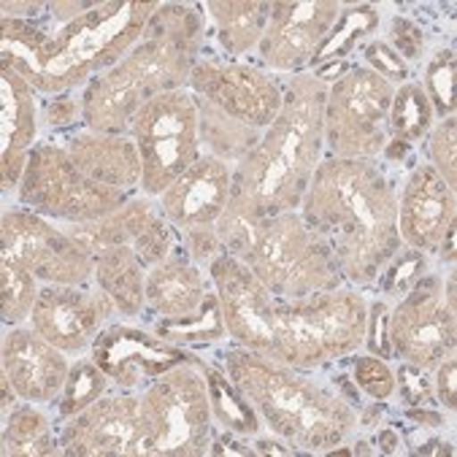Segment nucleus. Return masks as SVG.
Segmentation results:
<instances>
[{
    "mask_svg": "<svg viewBox=\"0 0 457 457\" xmlns=\"http://www.w3.org/2000/svg\"><path fill=\"white\" fill-rule=\"evenodd\" d=\"M57 441L68 457H154L141 414V395L122 390L106 393L65 420Z\"/></svg>",
    "mask_w": 457,
    "mask_h": 457,
    "instance_id": "16",
    "label": "nucleus"
},
{
    "mask_svg": "<svg viewBox=\"0 0 457 457\" xmlns=\"http://www.w3.org/2000/svg\"><path fill=\"white\" fill-rule=\"evenodd\" d=\"M187 89L198 101L257 133L273 125L285 104V84L273 73L217 57H201L193 65Z\"/></svg>",
    "mask_w": 457,
    "mask_h": 457,
    "instance_id": "14",
    "label": "nucleus"
},
{
    "mask_svg": "<svg viewBox=\"0 0 457 457\" xmlns=\"http://www.w3.org/2000/svg\"><path fill=\"white\" fill-rule=\"evenodd\" d=\"M454 190L433 170L430 162L411 168L403 193H398V233L409 249L438 254L444 238L454 230Z\"/></svg>",
    "mask_w": 457,
    "mask_h": 457,
    "instance_id": "20",
    "label": "nucleus"
},
{
    "mask_svg": "<svg viewBox=\"0 0 457 457\" xmlns=\"http://www.w3.org/2000/svg\"><path fill=\"white\" fill-rule=\"evenodd\" d=\"M230 181H233V168L220 157L204 152L157 198V206L179 233L217 225L230 198Z\"/></svg>",
    "mask_w": 457,
    "mask_h": 457,
    "instance_id": "21",
    "label": "nucleus"
},
{
    "mask_svg": "<svg viewBox=\"0 0 457 457\" xmlns=\"http://www.w3.org/2000/svg\"><path fill=\"white\" fill-rule=\"evenodd\" d=\"M206 22L198 6L160 4L141 41L81 89V128L128 136L136 114L154 96L181 89L201 60Z\"/></svg>",
    "mask_w": 457,
    "mask_h": 457,
    "instance_id": "3",
    "label": "nucleus"
},
{
    "mask_svg": "<svg viewBox=\"0 0 457 457\" xmlns=\"http://www.w3.org/2000/svg\"><path fill=\"white\" fill-rule=\"evenodd\" d=\"M154 333L170 344H214V341L225 338L228 328H225V317H222V306H220L217 293H212L206 298L201 314H195L193 320H181V322L157 320Z\"/></svg>",
    "mask_w": 457,
    "mask_h": 457,
    "instance_id": "35",
    "label": "nucleus"
},
{
    "mask_svg": "<svg viewBox=\"0 0 457 457\" xmlns=\"http://www.w3.org/2000/svg\"><path fill=\"white\" fill-rule=\"evenodd\" d=\"M36 89L14 71L0 73V98H4V136H0V173L4 190L20 187L30 152L38 136V104Z\"/></svg>",
    "mask_w": 457,
    "mask_h": 457,
    "instance_id": "23",
    "label": "nucleus"
},
{
    "mask_svg": "<svg viewBox=\"0 0 457 457\" xmlns=\"http://www.w3.org/2000/svg\"><path fill=\"white\" fill-rule=\"evenodd\" d=\"M379 449H382V454H395L401 449V436L393 428H382L379 430Z\"/></svg>",
    "mask_w": 457,
    "mask_h": 457,
    "instance_id": "51",
    "label": "nucleus"
},
{
    "mask_svg": "<svg viewBox=\"0 0 457 457\" xmlns=\"http://www.w3.org/2000/svg\"><path fill=\"white\" fill-rule=\"evenodd\" d=\"M354 387L371 395L374 401H390L395 395V371L387 365V360L377 354H362L354 360L352 369Z\"/></svg>",
    "mask_w": 457,
    "mask_h": 457,
    "instance_id": "39",
    "label": "nucleus"
},
{
    "mask_svg": "<svg viewBox=\"0 0 457 457\" xmlns=\"http://www.w3.org/2000/svg\"><path fill=\"white\" fill-rule=\"evenodd\" d=\"M420 454H452V444H444V441H428L417 449Z\"/></svg>",
    "mask_w": 457,
    "mask_h": 457,
    "instance_id": "52",
    "label": "nucleus"
},
{
    "mask_svg": "<svg viewBox=\"0 0 457 457\" xmlns=\"http://www.w3.org/2000/svg\"><path fill=\"white\" fill-rule=\"evenodd\" d=\"M382 417V406H369L362 414H360V422L362 425H369V428H374V425H379L377 420Z\"/></svg>",
    "mask_w": 457,
    "mask_h": 457,
    "instance_id": "53",
    "label": "nucleus"
},
{
    "mask_svg": "<svg viewBox=\"0 0 457 457\" xmlns=\"http://www.w3.org/2000/svg\"><path fill=\"white\" fill-rule=\"evenodd\" d=\"M433 393H436V401L449 414H454V409H457V360H454V354H449L446 360H441L436 365Z\"/></svg>",
    "mask_w": 457,
    "mask_h": 457,
    "instance_id": "46",
    "label": "nucleus"
},
{
    "mask_svg": "<svg viewBox=\"0 0 457 457\" xmlns=\"http://www.w3.org/2000/svg\"><path fill=\"white\" fill-rule=\"evenodd\" d=\"M382 17H379V9L371 6V4H349V6H341V14L338 20L333 22V28L328 30L325 41L320 44L314 60H312V68L314 65H325V62H333V60H344L360 38L371 36L377 28H379Z\"/></svg>",
    "mask_w": 457,
    "mask_h": 457,
    "instance_id": "30",
    "label": "nucleus"
},
{
    "mask_svg": "<svg viewBox=\"0 0 457 457\" xmlns=\"http://www.w3.org/2000/svg\"><path fill=\"white\" fill-rule=\"evenodd\" d=\"M71 362L62 349L49 344L33 328L14 325L4 336V377L14 385L20 401L52 403L60 398Z\"/></svg>",
    "mask_w": 457,
    "mask_h": 457,
    "instance_id": "22",
    "label": "nucleus"
},
{
    "mask_svg": "<svg viewBox=\"0 0 457 457\" xmlns=\"http://www.w3.org/2000/svg\"><path fill=\"white\" fill-rule=\"evenodd\" d=\"M225 365L230 382L254 406L260 422L298 452H330L357 428L352 401L301 369L244 346L228 349Z\"/></svg>",
    "mask_w": 457,
    "mask_h": 457,
    "instance_id": "4",
    "label": "nucleus"
},
{
    "mask_svg": "<svg viewBox=\"0 0 457 457\" xmlns=\"http://www.w3.org/2000/svg\"><path fill=\"white\" fill-rule=\"evenodd\" d=\"M395 387L401 390V401L406 406H436L433 382L428 379L425 369H417L411 362H403L395 374Z\"/></svg>",
    "mask_w": 457,
    "mask_h": 457,
    "instance_id": "41",
    "label": "nucleus"
},
{
    "mask_svg": "<svg viewBox=\"0 0 457 457\" xmlns=\"http://www.w3.org/2000/svg\"><path fill=\"white\" fill-rule=\"evenodd\" d=\"M4 454L6 457H46L62 454L49 417L36 403L17 406L4 420Z\"/></svg>",
    "mask_w": 457,
    "mask_h": 457,
    "instance_id": "29",
    "label": "nucleus"
},
{
    "mask_svg": "<svg viewBox=\"0 0 457 457\" xmlns=\"http://www.w3.org/2000/svg\"><path fill=\"white\" fill-rule=\"evenodd\" d=\"M117 217L125 230L128 246L138 254V260L146 265V270L173 254L176 228L162 217L160 206H154L152 198H130L117 212Z\"/></svg>",
    "mask_w": 457,
    "mask_h": 457,
    "instance_id": "26",
    "label": "nucleus"
},
{
    "mask_svg": "<svg viewBox=\"0 0 457 457\" xmlns=\"http://www.w3.org/2000/svg\"><path fill=\"white\" fill-rule=\"evenodd\" d=\"M403 417L422 425V428H441L444 425V417L438 411H433V406H411L403 411Z\"/></svg>",
    "mask_w": 457,
    "mask_h": 457,
    "instance_id": "49",
    "label": "nucleus"
},
{
    "mask_svg": "<svg viewBox=\"0 0 457 457\" xmlns=\"http://www.w3.org/2000/svg\"><path fill=\"white\" fill-rule=\"evenodd\" d=\"M328 87L314 73L285 81L279 117L233 168L230 198L214 225L217 230L301 209L309 181L325 157Z\"/></svg>",
    "mask_w": 457,
    "mask_h": 457,
    "instance_id": "2",
    "label": "nucleus"
},
{
    "mask_svg": "<svg viewBox=\"0 0 457 457\" xmlns=\"http://www.w3.org/2000/svg\"><path fill=\"white\" fill-rule=\"evenodd\" d=\"M41 122H46V128H52V130L73 128L76 122H81V98L73 96V93L54 96V98L44 106Z\"/></svg>",
    "mask_w": 457,
    "mask_h": 457,
    "instance_id": "45",
    "label": "nucleus"
},
{
    "mask_svg": "<svg viewBox=\"0 0 457 457\" xmlns=\"http://www.w3.org/2000/svg\"><path fill=\"white\" fill-rule=\"evenodd\" d=\"M217 236L225 252L238 257L279 301H298L346 285L330 246L301 212L222 228Z\"/></svg>",
    "mask_w": 457,
    "mask_h": 457,
    "instance_id": "5",
    "label": "nucleus"
},
{
    "mask_svg": "<svg viewBox=\"0 0 457 457\" xmlns=\"http://www.w3.org/2000/svg\"><path fill=\"white\" fill-rule=\"evenodd\" d=\"M454 46H441L433 52V57L425 65L422 89L433 106V117L446 120L454 117Z\"/></svg>",
    "mask_w": 457,
    "mask_h": 457,
    "instance_id": "36",
    "label": "nucleus"
},
{
    "mask_svg": "<svg viewBox=\"0 0 457 457\" xmlns=\"http://www.w3.org/2000/svg\"><path fill=\"white\" fill-rule=\"evenodd\" d=\"M362 57H365V62H369V68L374 73H379L382 79H387L393 87H395V81L398 84H406L409 81V65H406V60L387 41H382V38L369 41V44L362 46Z\"/></svg>",
    "mask_w": 457,
    "mask_h": 457,
    "instance_id": "40",
    "label": "nucleus"
},
{
    "mask_svg": "<svg viewBox=\"0 0 457 457\" xmlns=\"http://www.w3.org/2000/svg\"><path fill=\"white\" fill-rule=\"evenodd\" d=\"M206 12L214 22L220 46L230 57L257 49L270 20V4L262 0H212Z\"/></svg>",
    "mask_w": 457,
    "mask_h": 457,
    "instance_id": "27",
    "label": "nucleus"
},
{
    "mask_svg": "<svg viewBox=\"0 0 457 457\" xmlns=\"http://www.w3.org/2000/svg\"><path fill=\"white\" fill-rule=\"evenodd\" d=\"M38 279L25 265L0 257V306H4L6 325H22L30 320L33 306L38 301Z\"/></svg>",
    "mask_w": 457,
    "mask_h": 457,
    "instance_id": "34",
    "label": "nucleus"
},
{
    "mask_svg": "<svg viewBox=\"0 0 457 457\" xmlns=\"http://www.w3.org/2000/svg\"><path fill=\"white\" fill-rule=\"evenodd\" d=\"M209 277L222 306L228 336L268 360H279V306L282 301L273 295L254 273L233 254L222 252L212 265Z\"/></svg>",
    "mask_w": 457,
    "mask_h": 457,
    "instance_id": "15",
    "label": "nucleus"
},
{
    "mask_svg": "<svg viewBox=\"0 0 457 457\" xmlns=\"http://www.w3.org/2000/svg\"><path fill=\"white\" fill-rule=\"evenodd\" d=\"M212 277L206 279L204 268L190 262L187 254H170L160 265L146 270L144 285V309L165 322H181L201 314Z\"/></svg>",
    "mask_w": 457,
    "mask_h": 457,
    "instance_id": "24",
    "label": "nucleus"
},
{
    "mask_svg": "<svg viewBox=\"0 0 457 457\" xmlns=\"http://www.w3.org/2000/svg\"><path fill=\"white\" fill-rule=\"evenodd\" d=\"M369 328V301L357 290L336 287L279 306V362L301 371L357 352Z\"/></svg>",
    "mask_w": 457,
    "mask_h": 457,
    "instance_id": "7",
    "label": "nucleus"
},
{
    "mask_svg": "<svg viewBox=\"0 0 457 457\" xmlns=\"http://www.w3.org/2000/svg\"><path fill=\"white\" fill-rule=\"evenodd\" d=\"M141 414L154 457L209 454L214 411L204 362H181L160 374L141 393Z\"/></svg>",
    "mask_w": 457,
    "mask_h": 457,
    "instance_id": "8",
    "label": "nucleus"
},
{
    "mask_svg": "<svg viewBox=\"0 0 457 457\" xmlns=\"http://www.w3.org/2000/svg\"><path fill=\"white\" fill-rule=\"evenodd\" d=\"M365 346L369 354H377L382 360L393 357V344H390V306L387 301L377 298L369 303V328H365Z\"/></svg>",
    "mask_w": 457,
    "mask_h": 457,
    "instance_id": "42",
    "label": "nucleus"
},
{
    "mask_svg": "<svg viewBox=\"0 0 457 457\" xmlns=\"http://www.w3.org/2000/svg\"><path fill=\"white\" fill-rule=\"evenodd\" d=\"M0 241H4L0 257L25 265L44 285L96 282V257L49 217L30 209H9L0 222Z\"/></svg>",
    "mask_w": 457,
    "mask_h": 457,
    "instance_id": "13",
    "label": "nucleus"
},
{
    "mask_svg": "<svg viewBox=\"0 0 457 457\" xmlns=\"http://www.w3.org/2000/svg\"><path fill=\"white\" fill-rule=\"evenodd\" d=\"M387 44L403 57V60H420L425 52V30L411 22L409 17H393L387 28Z\"/></svg>",
    "mask_w": 457,
    "mask_h": 457,
    "instance_id": "44",
    "label": "nucleus"
},
{
    "mask_svg": "<svg viewBox=\"0 0 457 457\" xmlns=\"http://www.w3.org/2000/svg\"><path fill=\"white\" fill-rule=\"evenodd\" d=\"M209 454H241V457H246V454H254V452H252V446H246L244 441H238L236 433L228 430V433L212 438Z\"/></svg>",
    "mask_w": 457,
    "mask_h": 457,
    "instance_id": "48",
    "label": "nucleus"
},
{
    "mask_svg": "<svg viewBox=\"0 0 457 457\" xmlns=\"http://www.w3.org/2000/svg\"><path fill=\"white\" fill-rule=\"evenodd\" d=\"M454 117L438 120L428 133V162L433 170L454 190L457 187V141H454Z\"/></svg>",
    "mask_w": 457,
    "mask_h": 457,
    "instance_id": "38",
    "label": "nucleus"
},
{
    "mask_svg": "<svg viewBox=\"0 0 457 457\" xmlns=\"http://www.w3.org/2000/svg\"><path fill=\"white\" fill-rule=\"evenodd\" d=\"M89 357L101 365L104 374L120 390H144L173 365L198 360L179 344L130 325L104 328L96 344L89 346Z\"/></svg>",
    "mask_w": 457,
    "mask_h": 457,
    "instance_id": "19",
    "label": "nucleus"
},
{
    "mask_svg": "<svg viewBox=\"0 0 457 457\" xmlns=\"http://www.w3.org/2000/svg\"><path fill=\"white\" fill-rule=\"evenodd\" d=\"M204 374L209 385L214 420L236 436H254L260 430V417L254 406L246 401V395L233 382H228L220 371L209 369V365H204Z\"/></svg>",
    "mask_w": 457,
    "mask_h": 457,
    "instance_id": "32",
    "label": "nucleus"
},
{
    "mask_svg": "<svg viewBox=\"0 0 457 457\" xmlns=\"http://www.w3.org/2000/svg\"><path fill=\"white\" fill-rule=\"evenodd\" d=\"M128 136L141 154V193L160 198L201 154L198 106L187 87L154 96L136 114Z\"/></svg>",
    "mask_w": 457,
    "mask_h": 457,
    "instance_id": "10",
    "label": "nucleus"
},
{
    "mask_svg": "<svg viewBox=\"0 0 457 457\" xmlns=\"http://www.w3.org/2000/svg\"><path fill=\"white\" fill-rule=\"evenodd\" d=\"M117 306L96 285H44L30 314V328L65 354H81L96 344Z\"/></svg>",
    "mask_w": 457,
    "mask_h": 457,
    "instance_id": "17",
    "label": "nucleus"
},
{
    "mask_svg": "<svg viewBox=\"0 0 457 457\" xmlns=\"http://www.w3.org/2000/svg\"><path fill=\"white\" fill-rule=\"evenodd\" d=\"M428 273V254L417 249H401L387 268L382 270V277L377 282L382 295H398L403 298L422 277Z\"/></svg>",
    "mask_w": 457,
    "mask_h": 457,
    "instance_id": "37",
    "label": "nucleus"
},
{
    "mask_svg": "<svg viewBox=\"0 0 457 457\" xmlns=\"http://www.w3.org/2000/svg\"><path fill=\"white\" fill-rule=\"evenodd\" d=\"M352 452H354V454H369L371 449H369V444H365V441H357Z\"/></svg>",
    "mask_w": 457,
    "mask_h": 457,
    "instance_id": "54",
    "label": "nucleus"
},
{
    "mask_svg": "<svg viewBox=\"0 0 457 457\" xmlns=\"http://www.w3.org/2000/svg\"><path fill=\"white\" fill-rule=\"evenodd\" d=\"M457 298L454 277L444 282L441 277H425L390 309V344L393 352L417 369L433 371L441 360L454 354L457 346Z\"/></svg>",
    "mask_w": 457,
    "mask_h": 457,
    "instance_id": "12",
    "label": "nucleus"
},
{
    "mask_svg": "<svg viewBox=\"0 0 457 457\" xmlns=\"http://www.w3.org/2000/svg\"><path fill=\"white\" fill-rule=\"evenodd\" d=\"M185 254L190 257V262H195L198 268H209L222 252V241L217 236V228L214 225H206V228H193V230H185Z\"/></svg>",
    "mask_w": 457,
    "mask_h": 457,
    "instance_id": "43",
    "label": "nucleus"
},
{
    "mask_svg": "<svg viewBox=\"0 0 457 457\" xmlns=\"http://www.w3.org/2000/svg\"><path fill=\"white\" fill-rule=\"evenodd\" d=\"M298 212L325 238L352 287H377L387 262L403 249L398 190L377 160L325 154Z\"/></svg>",
    "mask_w": 457,
    "mask_h": 457,
    "instance_id": "1",
    "label": "nucleus"
},
{
    "mask_svg": "<svg viewBox=\"0 0 457 457\" xmlns=\"http://www.w3.org/2000/svg\"><path fill=\"white\" fill-rule=\"evenodd\" d=\"M17 198L54 222H96L120 212L130 193L98 185L71 160L60 141H46L33 146Z\"/></svg>",
    "mask_w": 457,
    "mask_h": 457,
    "instance_id": "9",
    "label": "nucleus"
},
{
    "mask_svg": "<svg viewBox=\"0 0 457 457\" xmlns=\"http://www.w3.org/2000/svg\"><path fill=\"white\" fill-rule=\"evenodd\" d=\"M252 452L254 454H298V449H290V444L285 446L282 441H277V438H257L254 444H252Z\"/></svg>",
    "mask_w": 457,
    "mask_h": 457,
    "instance_id": "50",
    "label": "nucleus"
},
{
    "mask_svg": "<svg viewBox=\"0 0 457 457\" xmlns=\"http://www.w3.org/2000/svg\"><path fill=\"white\" fill-rule=\"evenodd\" d=\"M112 387V379L104 374L101 365L89 357V360H76L71 362V371L65 379V387L57 398V417L71 420L87 406H93L98 398H104Z\"/></svg>",
    "mask_w": 457,
    "mask_h": 457,
    "instance_id": "33",
    "label": "nucleus"
},
{
    "mask_svg": "<svg viewBox=\"0 0 457 457\" xmlns=\"http://www.w3.org/2000/svg\"><path fill=\"white\" fill-rule=\"evenodd\" d=\"M96 285L125 317L144 312L146 265L130 246H112L96 254Z\"/></svg>",
    "mask_w": 457,
    "mask_h": 457,
    "instance_id": "28",
    "label": "nucleus"
},
{
    "mask_svg": "<svg viewBox=\"0 0 457 457\" xmlns=\"http://www.w3.org/2000/svg\"><path fill=\"white\" fill-rule=\"evenodd\" d=\"M60 144L65 146L71 160L98 185L122 193H133L141 185V154L130 136L79 128Z\"/></svg>",
    "mask_w": 457,
    "mask_h": 457,
    "instance_id": "25",
    "label": "nucleus"
},
{
    "mask_svg": "<svg viewBox=\"0 0 457 457\" xmlns=\"http://www.w3.org/2000/svg\"><path fill=\"white\" fill-rule=\"evenodd\" d=\"M433 106L425 96L422 84L406 81L395 87L393 106H390V120H387V133L390 141H401L406 146L420 144L430 128H433Z\"/></svg>",
    "mask_w": 457,
    "mask_h": 457,
    "instance_id": "31",
    "label": "nucleus"
},
{
    "mask_svg": "<svg viewBox=\"0 0 457 457\" xmlns=\"http://www.w3.org/2000/svg\"><path fill=\"white\" fill-rule=\"evenodd\" d=\"M160 4L125 0L98 4L79 20L57 25L41 46L36 73L28 81L38 96H62L114 68L144 36Z\"/></svg>",
    "mask_w": 457,
    "mask_h": 457,
    "instance_id": "6",
    "label": "nucleus"
},
{
    "mask_svg": "<svg viewBox=\"0 0 457 457\" xmlns=\"http://www.w3.org/2000/svg\"><path fill=\"white\" fill-rule=\"evenodd\" d=\"M395 87L369 65H352L328 87L325 152L341 160L382 157Z\"/></svg>",
    "mask_w": 457,
    "mask_h": 457,
    "instance_id": "11",
    "label": "nucleus"
},
{
    "mask_svg": "<svg viewBox=\"0 0 457 457\" xmlns=\"http://www.w3.org/2000/svg\"><path fill=\"white\" fill-rule=\"evenodd\" d=\"M98 4H93V0H84V4H65V0H60V4H49L46 12H52L49 17H54L60 25H68L73 20H79L81 14H87L89 9H96Z\"/></svg>",
    "mask_w": 457,
    "mask_h": 457,
    "instance_id": "47",
    "label": "nucleus"
},
{
    "mask_svg": "<svg viewBox=\"0 0 457 457\" xmlns=\"http://www.w3.org/2000/svg\"><path fill=\"white\" fill-rule=\"evenodd\" d=\"M344 4L336 0H290L270 4V20L257 46L260 60L277 73H301L338 20Z\"/></svg>",
    "mask_w": 457,
    "mask_h": 457,
    "instance_id": "18",
    "label": "nucleus"
}]
</instances>
